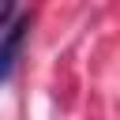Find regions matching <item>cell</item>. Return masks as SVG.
<instances>
[{
  "instance_id": "cell-1",
  "label": "cell",
  "mask_w": 120,
  "mask_h": 120,
  "mask_svg": "<svg viewBox=\"0 0 120 120\" xmlns=\"http://www.w3.org/2000/svg\"><path fill=\"white\" fill-rule=\"evenodd\" d=\"M26 26H30V15H22L19 22L4 26V79H11V71H15V60H19V45L26 38Z\"/></svg>"
}]
</instances>
